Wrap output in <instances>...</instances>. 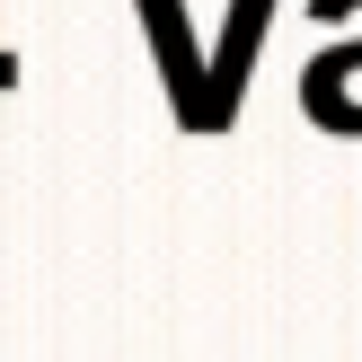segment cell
Here are the masks:
<instances>
[{
	"label": "cell",
	"instance_id": "1",
	"mask_svg": "<svg viewBox=\"0 0 362 362\" xmlns=\"http://www.w3.org/2000/svg\"><path fill=\"white\" fill-rule=\"evenodd\" d=\"M141 18H151V45H159V71H168V98H177V115H186V133H204L212 80H204V53H194V18L177 9V0H141Z\"/></svg>",
	"mask_w": 362,
	"mask_h": 362
},
{
	"label": "cell",
	"instance_id": "2",
	"mask_svg": "<svg viewBox=\"0 0 362 362\" xmlns=\"http://www.w3.org/2000/svg\"><path fill=\"white\" fill-rule=\"evenodd\" d=\"M265 18H274V0H230V53H221V71H212V106H204V133H221V124H230V106H239V80H247V53H257Z\"/></svg>",
	"mask_w": 362,
	"mask_h": 362
},
{
	"label": "cell",
	"instance_id": "3",
	"mask_svg": "<svg viewBox=\"0 0 362 362\" xmlns=\"http://www.w3.org/2000/svg\"><path fill=\"white\" fill-rule=\"evenodd\" d=\"M354 80H362V45H345L336 62H310V71H300V106H310L327 133H345V115H354Z\"/></svg>",
	"mask_w": 362,
	"mask_h": 362
}]
</instances>
